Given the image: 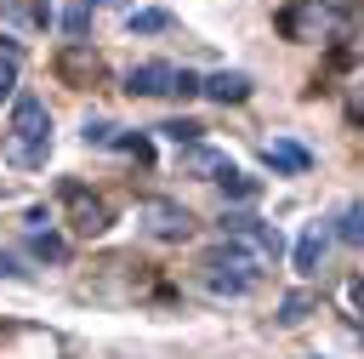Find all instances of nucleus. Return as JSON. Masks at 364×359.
Masks as SVG:
<instances>
[{
    "mask_svg": "<svg viewBox=\"0 0 364 359\" xmlns=\"http://www.w3.org/2000/svg\"><path fill=\"white\" fill-rule=\"evenodd\" d=\"M0 274H11V279H23V268H17V262H11L6 251H0Z\"/></svg>",
    "mask_w": 364,
    "mask_h": 359,
    "instance_id": "nucleus-19",
    "label": "nucleus"
},
{
    "mask_svg": "<svg viewBox=\"0 0 364 359\" xmlns=\"http://www.w3.org/2000/svg\"><path fill=\"white\" fill-rule=\"evenodd\" d=\"M142 228L154 234V239H188L193 234V217L182 211V205H171V199H142Z\"/></svg>",
    "mask_w": 364,
    "mask_h": 359,
    "instance_id": "nucleus-4",
    "label": "nucleus"
},
{
    "mask_svg": "<svg viewBox=\"0 0 364 359\" xmlns=\"http://www.w3.org/2000/svg\"><path fill=\"white\" fill-rule=\"evenodd\" d=\"M68 199H74V211H80V222H74L80 234H102V228H108V211H102L97 199H85L80 188H68Z\"/></svg>",
    "mask_w": 364,
    "mask_h": 359,
    "instance_id": "nucleus-10",
    "label": "nucleus"
},
{
    "mask_svg": "<svg viewBox=\"0 0 364 359\" xmlns=\"http://www.w3.org/2000/svg\"><path fill=\"white\" fill-rule=\"evenodd\" d=\"M199 131H205V125H193V120H165V125H159V137H171V142H182V148H193Z\"/></svg>",
    "mask_w": 364,
    "mask_h": 359,
    "instance_id": "nucleus-13",
    "label": "nucleus"
},
{
    "mask_svg": "<svg viewBox=\"0 0 364 359\" xmlns=\"http://www.w3.org/2000/svg\"><path fill=\"white\" fill-rule=\"evenodd\" d=\"M222 239L239 245L256 268H273V262H279V228L262 222V217H250V211H228V217H222Z\"/></svg>",
    "mask_w": 364,
    "mask_h": 359,
    "instance_id": "nucleus-2",
    "label": "nucleus"
},
{
    "mask_svg": "<svg viewBox=\"0 0 364 359\" xmlns=\"http://www.w3.org/2000/svg\"><path fill=\"white\" fill-rule=\"evenodd\" d=\"M17 85V57H0V97Z\"/></svg>",
    "mask_w": 364,
    "mask_h": 359,
    "instance_id": "nucleus-18",
    "label": "nucleus"
},
{
    "mask_svg": "<svg viewBox=\"0 0 364 359\" xmlns=\"http://www.w3.org/2000/svg\"><path fill=\"white\" fill-rule=\"evenodd\" d=\"M46 148H51V114L40 97H17L11 103V160L17 165H46Z\"/></svg>",
    "mask_w": 364,
    "mask_h": 359,
    "instance_id": "nucleus-1",
    "label": "nucleus"
},
{
    "mask_svg": "<svg viewBox=\"0 0 364 359\" xmlns=\"http://www.w3.org/2000/svg\"><path fill=\"white\" fill-rule=\"evenodd\" d=\"M34 256H40V262H63V256H68V245H63L57 234H34Z\"/></svg>",
    "mask_w": 364,
    "mask_h": 359,
    "instance_id": "nucleus-16",
    "label": "nucleus"
},
{
    "mask_svg": "<svg viewBox=\"0 0 364 359\" xmlns=\"http://www.w3.org/2000/svg\"><path fill=\"white\" fill-rule=\"evenodd\" d=\"M222 194H228V199H256V177L228 171V177H222Z\"/></svg>",
    "mask_w": 364,
    "mask_h": 359,
    "instance_id": "nucleus-14",
    "label": "nucleus"
},
{
    "mask_svg": "<svg viewBox=\"0 0 364 359\" xmlns=\"http://www.w3.org/2000/svg\"><path fill=\"white\" fill-rule=\"evenodd\" d=\"M125 91L131 97H165V91H176V68L171 63H136L125 74Z\"/></svg>",
    "mask_w": 364,
    "mask_h": 359,
    "instance_id": "nucleus-5",
    "label": "nucleus"
},
{
    "mask_svg": "<svg viewBox=\"0 0 364 359\" xmlns=\"http://www.w3.org/2000/svg\"><path fill=\"white\" fill-rule=\"evenodd\" d=\"M324 245H330V234H324L318 222H307V228H301V239H296V274H318Z\"/></svg>",
    "mask_w": 364,
    "mask_h": 359,
    "instance_id": "nucleus-8",
    "label": "nucleus"
},
{
    "mask_svg": "<svg viewBox=\"0 0 364 359\" xmlns=\"http://www.w3.org/2000/svg\"><path fill=\"white\" fill-rule=\"evenodd\" d=\"M199 97H210V103H245V97H250V74L216 68V74H205V91H199Z\"/></svg>",
    "mask_w": 364,
    "mask_h": 359,
    "instance_id": "nucleus-6",
    "label": "nucleus"
},
{
    "mask_svg": "<svg viewBox=\"0 0 364 359\" xmlns=\"http://www.w3.org/2000/svg\"><path fill=\"white\" fill-rule=\"evenodd\" d=\"M85 6H108V0H85Z\"/></svg>",
    "mask_w": 364,
    "mask_h": 359,
    "instance_id": "nucleus-21",
    "label": "nucleus"
},
{
    "mask_svg": "<svg viewBox=\"0 0 364 359\" xmlns=\"http://www.w3.org/2000/svg\"><path fill=\"white\" fill-rule=\"evenodd\" d=\"M347 296H353V302L364 308V279H353V291H347Z\"/></svg>",
    "mask_w": 364,
    "mask_h": 359,
    "instance_id": "nucleus-20",
    "label": "nucleus"
},
{
    "mask_svg": "<svg viewBox=\"0 0 364 359\" xmlns=\"http://www.w3.org/2000/svg\"><path fill=\"white\" fill-rule=\"evenodd\" d=\"M313 359H318V353H313Z\"/></svg>",
    "mask_w": 364,
    "mask_h": 359,
    "instance_id": "nucleus-22",
    "label": "nucleus"
},
{
    "mask_svg": "<svg viewBox=\"0 0 364 359\" xmlns=\"http://www.w3.org/2000/svg\"><path fill=\"white\" fill-rule=\"evenodd\" d=\"M267 165H273V171H307V165H313V154L279 137V142H267Z\"/></svg>",
    "mask_w": 364,
    "mask_h": 359,
    "instance_id": "nucleus-9",
    "label": "nucleus"
},
{
    "mask_svg": "<svg viewBox=\"0 0 364 359\" xmlns=\"http://www.w3.org/2000/svg\"><path fill=\"white\" fill-rule=\"evenodd\" d=\"M205 268H210V274H205V285H210L216 296H245V291L256 285V274H262V268H256V262H250V256H245L239 245L216 251V256H210Z\"/></svg>",
    "mask_w": 364,
    "mask_h": 359,
    "instance_id": "nucleus-3",
    "label": "nucleus"
},
{
    "mask_svg": "<svg viewBox=\"0 0 364 359\" xmlns=\"http://www.w3.org/2000/svg\"><path fill=\"white\" fill-rule=\"evenodd\" d=\"M125 23H131V34H159V28H171V11H154L148 6V11H131Z\"/></svg>",
    "mask_w": 364,
    "mask_h": 359,
    "instance_id": "nucleus-11",
    "label": "nucleus"
},
{
    "mask_svg": "<svg viewBox=\"0 0 364 359\" xmlns=\"http://www.w3.org/2000/svg\"><path fill=\"white\" fill-rule=\"evenodd\" d=\"M182 171H188V177H210V182H222V177H228V171H239V165H233L228 154H216V148H199V142H193V148H182Z\"/></svg>",
    "mask_w": 364,
    "mask_h": 359,
    "instance_id": "nucleus-7",
    "label": "nucleus"
},
{
    "mask_svg": "<svg viewBox=\"0 0 364 359\" xmlns=\"http://www.w3.org/2000/svg\"><path fill=\"white\" fill-rule=\"evenodd\" d=\"M114 131H119V125H108V120H85V142H97V148H108V142H119Z\"/></svg>",
    "mask_w": 364,
    "mask_h": 359,
    "instance_id": "nucleus-17",
    "label": "nucleus"
},
{
    "mask_svg": "<svg viewBox=\"0 0 364 359\" xmlns=\"http://www.w3.org/2000/svg\"><path fill=\"white\" fill-rule=\"evenodd\" d=\"M307 313H313V296H307V291H290V296L279 302V319H284V325H301Z\"/></svg>",
    "mask_w": 364,
    "mask_h": 359,
    "instance_id": "nucleus-12",
    "label": "nucleus"
},
{
    "mask_svg": "<svg viewBox=\"0 0 364 359\" xmlns=\"http://www.w3.org/2000/svg\"><path fill=\"white\" fill-rule=\"evenodd\" d=\"M336 234H341V239H353V245H364V205H347Z\"/></svg>",
    "mask_w": 364,
    "mask_h": 359,
    "instance_id": "nucleus-15",
    "label": "nucleus"
}]
</instances>
